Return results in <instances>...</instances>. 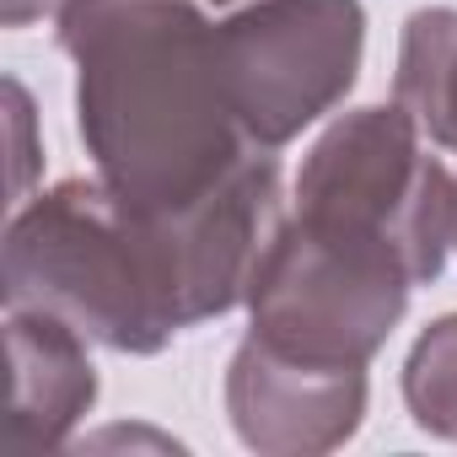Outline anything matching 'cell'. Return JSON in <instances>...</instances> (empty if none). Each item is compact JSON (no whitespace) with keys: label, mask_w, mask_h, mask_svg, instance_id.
<instances>
[{"label":"cell","mask_w":457,"mask_h":457,"mask_svg":"<svg viewBox=\"0 0 457 457\" xmlns=\"http://www.w3.org/2000/svg\"><path fill=\"white\" fill-rule=\"evenodd\" d=\"M361 54L355 0H270L220 28V60L232 108L259 145L302 129L339 87H350Z\"/></svg>","instance_id":"6da1fadb"},{"label":"cell","mask_w":457,"mask_h":457,"mask_svg":"<svg viewBox=\"0 0 457 457\" xmlns=\"http://www.w3.org/2000/svg\"><path fill=\"white\" fill-rule=\"evenodd\" d=\"M403 103H414L420 124L430 135L457 145V17H414L409 22V49H403Z\"/></svg>","instance_id":"7a4b0ae2"}]
</instances>
